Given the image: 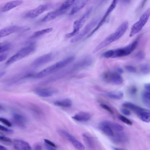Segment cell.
<instances>
[{"label": "cell", "instance_id": "6da1fadb", "mask_svg": "<svg viewBox=\"0 0 150 150\" xmlns=\"http://www.w3.org/2000/svg\"><path fill=\"white\" fill-rule=\"evenodd\" d=\"M128 26V22L125 21L122 23L114 33L108 36L95 47L93 51V53H96L100 49L120 38L124 34Z\"/></svg>", "mask_w": 150, "mask_h": 150}, {"label": "cell", "instance_id": "7a4b0ae2", "mask_svg": "<svg viewBox=\"0 0 150 150\" xmlns=\"http://www.w3.org/2000/svg\"><path fill=\"white\" fill-rule=\"evenodd\" d=\"M75 59L74 56H71L67 57L56 64L44 69L37 73L32 74L31 78H39L53 73L64 68L71 62Z\"/></svg>", "mask_w": 150, "mask_h": 150}, {"label": "cell", "instance_id": "3957f363", "mask_svg": "<svg viewBox=\"0 0 150 150\" xmlns=\"http://www.w3.org/2000/svg\"><path fill=\"white\" fill-rule=\"evenodd\" d=\"M138 41L135 40L125 47L107 50L103 52L102 56L104 58H109L120 57L127 56L135 50Z\"/></svg>", "mask_w": 150, "mask_h": 150}, {"label": "cell", "instance_id": "277c9868", "mask_svg": "<svg viewBox=\"0 0 150 150\" xmlns=\"http://www.w3.org/2000/svg\"><path fill=\"white\" fill-rule=\"evenodd\" d=\"M35 50V46L32 44L22 48L9 58L6 62V64L9 65L24 58L33 52Z\"/></svg>", "mask_w": 150, "mask_h": 150}, {"label": "cell", "instance_id": "5b68a950", "mask_svg": "<svg viewBox=\"0 0 150 150\" xmlns=\"http://www.w3.org/2000/svg\"><path fill=\"white\" fill-rule=\"evenodd\" d=\"M150 15V8L148 9L141 16L139 20L132 27L129 36L132 37L139 32L148 21Z\"/></svg>", "mask_w": 150, "mask_h": 150}, {"label": "cell", "instance_id": "8992f818", "mask_svg": "<svg viewBox=\"0 0 150 150\" xmlns=\"http://www.w3.org/2000/svg\"><path fill=\"white\" fill-rule=\"evenodd\" d=\"M102 78L106 82L114 85H121L123 82V79L120 74L116 72H105L103 74Z\"/></svg>", "mask_w": 150, "mask_h": 150}, {"label": "cell", "instance_id": "52a82bcc", "mask_svg": "<svg viewBox=\"0 0 150 150\" xmlns=\"http://www.w3.org/2000/svg\"><path fill=\"white\" fill-rule=\"evenodd\" d=\"M100 19V18H96L89 23L80 33L71 40V42L75 43L82 39L97 25Z\"/></svg>", "mask_w": 150, "mask_h": 150}, {"label": "cell", "instance_id": "ba28073f", "mask_svg": "<svg viewBox=\"0 0 150 150\" xmlns=\"http://www.w3.org/2000/svg\"><path fill=\"white\" fill-rule=\"evenodd\" d=\"M119 0H113L107 10L103 17L99 20L96 27L88 35L87 37L89 38L92 36L96 31L105 22L107 18L110 14L115 8L116 4Z\"/></svg>", "mask_w": 150, "mask_h": 150}, {"label": "cell", "instance_id": "9c48e42d", "mask_svg": "<svg viewBox=\"0 0 150 150\" xmlns=\"http://www.w3.org/2000/svg\"><path fill=\"white\" fill-rule=\"evenodd\" d=\"M58 132L61 136L68 140L77 149L82 150L85 149V146L81 142L65 130L60 129Z\"/></svg>", "mask_w": 150, "mask_h": 150}, {"label": "cell", "instance_id": "30bf717a", "mask_svg": "<svg viewBox=\"0 0 150 150\" xmlns=\"http://www.w3.org/2000/svg\"><path fill=\"white\" fill-rule=\"evenodd\" d=\"M29 28L16 25L9 26L0 30V38L7 36L13 33L21 30H26Z\"/></svg>", "mask_w": 150, "mask_h": 150}, {"label": "cell", "instance_id": "8fae6325", "mask_svg": "<svg viewBox=\"0 0 150 150\" xmlns=\"http://www.w3.org/2000/svg\"><path fill=\"white\" fill-rule=\"evenodd\" d=\"M49 6L47 5H41L27 12L25 15L26 18H35L43 13Z\"/></svg>", "mask_w": 150, "mask_h": 150}, {"label": "cell", "instance_id": "7c38bea8", "mask_svg": "<svg viewBox=\"0 0 150 150\" xmlns=\"http://www.w3.org/2000/svg\"><path fill=\"white\" fill-rule=\"evenodd\" d=\"M53 58L52 54L49 53L37 58L33 62L32 65L35 67H38L50 62Z\"/></svg>", "mask_w": 150, "mask_h": 150}, {"label": "cell", "instance_id": "4fadbf2b", "mask_svg": "<svg viewBox=\"0 0 150 150\" xmlns=\"http://www.w3.org/2000/svg\"><path fill=\"white\" fill-rule=\"evenodd\" d=\"M113 142L117 144H123L128 141V138L126 134L122 131L116 132L114 135L111 137Z\"/></svg>", "mask_w": 150, "mask_h": 150}, {"label": "cell", "instance_id": "5bb4252c", "mask_svg": "<svg viewBox=\"0 0 150 150\" xmlns=\"http://www.w3.org/2000/svg\"><path fill=\"white\" fill-rule=\"evenodd\" d=\"M93 62L92 57L90 56H86L74 64V67L77 69L85 68L91 66Z\"/></svg>", "mask_w": 150, "mask_h": 150}, {"label": "cell", "instance_id": "9a60e30c", "mask_svg": "<svg viewBox=\"0 0 150 150\" xmlns=\"http://www.w3.org/2000/svg\"><path fill=\"white\" fill-rule=\"evenodd\" d=\"M122 106L123 107L132 110L137 117L146 109L129 102H124L122 103Z\"/></svg>", "mask_w": 150, "mask_h": 150}, {"label": "cell", "instance_id": "2e32d148", "mask_svg": "<svg viewBox=\"0 0 150 150\" xmlns=\"http://www.w3.org/2000/svg\"><path fill=\"white\" fill-rule=\"evenodd\" d=\"M14 148L16 150H28L31 149L30 144L25 141L19 139H15L13 141Z\"/></svg>", "mask_w": 150, "mask_h": 150}, {"label": "cell", "instance_id": "e0dca14e", "mask_svg": "<svg viewBox=\"0 0 150 150\" xmlns=\"http://www.w3.org/2000/svg\"><path fill=\"white\" fill-rule=\"evenodd\" d=\"M66 10L59 8L55 11L48 13L42 19V22H47L55 18L57 16L65 13Z\"/></svg>", "mask_w": 150, "mask_h": 150}, {"label": "cell", "instance_id": "ac0fdd59", "mask_svg": "<svg viewBox=\"0 0 150 150\" xmlns=\"http://www.w3.org/2000/svg\"><path fill=\"white\" fill-rule=\"evenodd\" d=\"M90 0H77L69 13L72 15L82 8Z\"/></svg>", "mask_w": 150, "mask_h": 150}, {"label": "cell", "instance_id": "d6986e66", "mask_svg": "<svg viewBox=\"0 0 150 150\" xmlns=\"http://www.w3.org/2000/svg\"><path fill=\"white\" fill-rule=\"evenodd\" d=\"M91 117V115L89 113L85 112H80L76 114L72 118L78 122H85L88 121Z\"/></svg>", "mask_w": 150, "mask_h": 150}, {"label": "cell", "instance_id": "ffe728a7", "mask_svg": "<svg viewBox=\"0 0 150 150\" xmlns=\"http://www.w3.org/2000/svg\"><path fill=\"white\" fill-rule=\"evenodd\" d=\"M84 24L79 20L76 21L74 23L73 31L67 34L65 37L67 38H71L78 34L80 28Z\"/></svg>", "mask_w": 150, "mask_h": 150}, {"label": "cell", "instance_id": "44dd1931", "mask_svg": "<svg viewBox=\"0 0 150 150\" xmlns=\"http://www.w3.org/2000/svg\"><path fill=\"white\" fill-rule=\"evenodd\" d=\"M14 122L18 126L23 127L26 122V119L23 115L18 113L14 114L13 116Z\"/></svg>", "mask_w": 150, "mask_h": 150}, {"label": "cell", "instance_id": "7402d4cb", "mask_svg": "<svg viewBox=\"0 0 150 150\" xmlns=\"http://www.w3.org/2000/svg\"><path fill=\"white\" fill-rule=\"evenodd\" d=\"M23 3L22 0L12 1L6 3L4 6L2 11L3 12L8 11L22 4Z\"/></svg>", "mask_w": 150, "mask_h": 150}, {"label": "cell", "instance_id": "603a6c76", "mask_svg": "<svg viewBox=\"0 0 150 150\" xmlns=\"http://www.w3.org/2000/svg\"><path fill=\"white\" fill-rule=\"evenodd\" d=\"M101 122L109 126L112 129L116 132L123 131V127L120 124L109 120H105Z\"/></svg>", "mask_w": 150, "mask_h": 150}, {"label": "cell", "instance_id": "cb8c5ba5", "mask_svg": "<svg viewBox=\"0 0 150 150\" xmlns=\"http://www.w3.org/2000/svg\"><path fill=\"white\" fill-rule=\"evenodd\" d=\"M54 104L57 106L68 108L71 107L72 104V102L71 99L66 98L57 100L54 103Z\"/></svg>", "mask_w": 150, "mask_h": 150}, {"label": "cell", "instance_id": "d4e9b609", "mask_svg": "<svg viewBox=\"0 0 150 150\" xmlns=\"http://www.w3.org/2000/svg\"><path fill=\"white\" fill-rule=\"evenodd\" d=\"M82 137L88 147L90 149H94L95 148V144L93 138L90 135L86 133L83 134Z\"/></svg>", "mask_w": 150, "mask_h": 150}, {"label": "cell", "instance_id": "484cf974", "mask_svg": "<svg viewBox=\"0 0 150 150\" xmlns=\"http://www.w3.org/2000/svg\"><path fill=\"white\" fill-rule=\"evenodd\" d=\"M99 127L101 131L106 136L111 137L114 135V131L108 125L101 122Z\"/></svg>", "mask_w": 150, "mask_h": 150}, {"label": "cell", "instance_id": "4316f807", "mask_svg": "<svg viewBox=\"0 0 150 150\" xmlns=\"http://www.w3.org/2000/svg\"><path fill=\"white\" fill-rule=\"evenodd\" d=\"M106 95L109 98L115 100L122 99L124 96L123 92L120 91H113L108 92Z\"/></svg>", "mask_w": 150, "mask_h": 150}, {"label": "cell", "instance_id": "83f0119b", "mask_svg": "<svg viewBox=\"0 0 150 150\" xmlns=\"http://www.w3.org/2000/svg\"><path fill=\"white\" fill-rule=\"evenodd\" d=\"M34 92L38 96L45 98L50 97L53 94L51 91L44 89H37L34 91Z\"/></svg>", "mask_w": 150, "mask_h": 150}, {"label": "cell", "instance_id": "f1b7e54d", "mask_svg": "<svg viewBox=\"0 0 150 150\" xmlns=\"http://www.w3.org/2000/svg\"><path fill=\"white\" fill-rule=\"evenodd\" d=\"M150 91L145 90L141 95L142 99L143 104L147 107H150Z\"/></svg>", "mask_w": 150, "mask_h": 150}, {"label": "cell", "instance_id": "f546056e", "mask_svg": "<svg viewBox=\"0 0 150 150\" xmlns=\"http://www.w3.org/2000/svg\"><path fill=\"white\" fill-rule=\"evenodd\" d=\"M53 30L52 28H49L40 30H39L35 32L31 36V38H35L45 34L51 32Z\"/></svg>", "mask_w": 150, "mask_h": 150}, {"label": "cell", "instance_id": "4dcf8cb0", "mask_svg": "<svg viewBox=\"0 0 150 150\" xmlns=\"http://www.w3.org/2000/svg\"><path fill=\"white\" fill-rule=\"evenodd\" d=\"M45 146L48 150H55L56 149L57 146L56 144L52 141L47 139H44Z\"/></svg>", "mask_w": 150, "mask_h": 150}, {"label": "cell", "instance_id": "1f68e13d", "mask_svg": "<svg viewBox=\"0 0 150 150\" xmlns=\"http://www.w3.org/2000/svg\"><path fill=\"white\" fill-rule=\"evenodd\" d=\"M76 0H66L62 4L59 9L62 10H66L75 2Z\"/></svg>", "mask_w": 150, "mask_h": 150}, {"label": "cell", "instance_id": "d6a6232c", "mask_svg": "<svg viewBox=\"0 0 150 150\" xmlns=\"http://www.w3.org/2000/svg\"><path fill=\"white\" fill-rule=\"evenodd\" d=\"M32 110L38 116H42L43 115L42 110L38 106L34 105H31L30 107Z\"/></svg>", "mask_w": 150, "mask_h": 150}, {"label": "cell", "instance_id": "836d02e7", "mask_svg": "<svg viewBox=\"0 0 150 150\" xmlns=\"http://www.w3.org/2000/svg\"><path fill=\"white\" fill-rule=\"evenodd\" d=\"M11 44L9 42L0 43V53L8 50L11 47Z\"/></svg>", "mask_w": 150, "mask_h": 150}, {"label": "cell", "instance_id": "e575fe53", "mask_svg": "<svg viewBox=\"0 0 150 150\" xmlns=\"http://www.w3.org/2000/svg\"><path fill=\"white\" fill-rule=\"evenodd\" d=\"M118 117L121 121L128 125L131 126L133 124L132 122L131 121L123 115H119Z\"/></svg>", "mask_w": 150, "mask_h": 150}, {"label": "cell", "instance_id": "d590c367", "mask_svg": "<svg viewBox=\"0 0 150 150\" xmlns=\"http://www.w3.org/2000/svg\"><path fill=\"white\" fill-rule=\"evenodd\" d=\"M140 70L141 72L144 74H148L150 72L149 65L146 64H143L141 65Z\"/></svg>", "mask_w": 150, "mask_h": 150}, {"label": "cell", "instance_id": "8d00e7d4", "mask_svg": "<svg viewBox=\"0 0 150 150\" xmlns=\"http://www.w3.org/2000/svg\"><path fill=\"white\" fill-rule=\"evenodd\" d=\"M100 106L102 108L107 111L111 115H114V112L113 111L112 109L107 105L104 103H101L100 104Z\"/></svg>", "mask_w": 150, "mask_h": 150}, {"label": "cell", "instance_id": "74e56055", "mask_svg": "<svg viewBox=\"0 0 150 150\" xmlns=\"http://www.w3.org/2000/svg\"><path fill=\"white\" fill-rule=\"evenodd\" d=\"M128 92L129 94L132 96H135L137 92V89L135 86H130L128 89Z\"/></svg>", "mask_w": 150, "mask_h": 150}, {"label": "cell", "instance_id": "f35d334b", "mask_svg": "<svg viewBox=\"0 0 150 150\" xmlns=\"http://www.w3.org/2000/svg\"><path fill=\"white\" fill-rule=\"evenodd\" d=\"M145 57L144 53L142 51L138 52L136 55L135 57L137 59L142 60L144 59Z\"/></svg>", "mask_w": 150, "mask_h": 150}, {"label": "cell", "instance_id": "ab89813d", "mask_svg": "<svg viewBox=\"0 0 150 150\" xmlns=\"http://www.w3.org/2000/svg\"><path fill=\"white\" fill-rule=\"evenodd\" d=\"M125 69L129 72L135 73L137 71L136 68L132 66L127 65L125 67Z\"/></svg>", "mask_w": 150, "mask_h": 150}, {"label": "cell", "instance_id": "60d3db41", "mask_svg": "<svg viewBox=\"0 0 150 150\" xmlns=\"http://www.w3.org/2000/svg\"><path fill=\"white\" fill-rule=\"evenodd\" d=\"M0 122L8 127L12 126L11 123L9 120L3 117H0Z\"/></svg>", "mask_w": 150, "mask_h": 150}, {"label": "cell", "instance_id": "b9f144b4", "mask_svg": "<svg viewBox=\"0 0 150 150\" xmlns=\"http://www.w3.org/2000/svg\"><path fill=\"white\" fill-rule=\"evenodd\" d=\"M0 141L7 143H10L12 142L11 140L7 137L0 136Z\"/></svg>", "mask_w": 150, "mask_h": 150}, {"label": "cell", "instance_id": "7bdbcfd3", "mask_svg": "<svg viewBox=\"0 0 150 150\" xmlns=\"http://www.w3.org/2000/svg\"><path fill=\"white\" fill-rule=\"evenodd\" d=\"M121 112L124 115L129 116L131 115L130 111L127 108L125 107L121 108L120 109Z\"/></svg>", "mask_w": 150, "mask_h": 150}, {"label": "cell", "instance_id": "ee69618b", "mask_svg": "<svg viewBox=\"0 0 150 150\" xmlns=\"http://www.w3.org/2000/svg\"><path fill=\"white\" fill-rule=\"evenodd\" d=\"M0 130L3 132H5L8 133H12L13 131L11 129L0 125Z\"/></svg>", "mask_w": 150, "mask_h": 150}, {"label": "cell", "instance_id": "f6af8a7d", "mask_svg": "<svg viewBox=\"0 0 150 150\" xmlns=\"http://www.w3.org/2000/svg\"><path fill=\"white\" fill-rule=\"evenodd\" d=\"M8 56L6 54L0 55V62L5 60L8 57Z\"/></svg>", "mask_w": 150, "mask_h": 150}, {"label": "cell", "instance_id": "bcb514c9", "mask_svg": "<svg viewBox=\"0 0 150 150\" xmlns=\"http://www.w3.org/2000/svg\"><path fill=\"white\" fill-rule=\"evenodd\" d=\"M144 87L145 90L150 91V85L149 83L145 84L144 85Z\"/></svg>", "mask_w": 150, "mask_h": 150}, {"label": "cell", "instance_id": "7dc6e473", "mask_svg": "<svg viewBox=\"0 0 150 150\" xmlns=\"http://www.w3.org/2000/svg\"><path fill=\"white\" fill-rule=\"evenodd\" d=\"M34 148L35 150H41L42 149L41 146L38 144H36L35 145Z\"/></svg>", "mask_w": 150, "mask_h": 150}, {"label": "cell", "instance_id": "c3c4849f", "mask_svg": "<svg viewBox=\"0 0 150 150\" xmlns=\"http://www.w3.org/2000/svg\"><path fill=\"white\" fill-rule=\"evenodd\" d=\"M117 71L119 74H122L123 72V70L121 68L118 67L117 68Z\"/></svg>", "mask_w": 150, "mask_h": 150}, {"label": "cell", "instance_id": "681fc988", "mask_svg": "<svg viewBox=\"0 0 150 150\" xmlns=\"http://www.w3.org/2000/svg\"><path fill=\"white\" fill-rule=\"evenodd\" d=\"M6 72L5 71H0V77L4 75Z\"/></svg>", "mask_w": 150, "mask_h": 150}, {"label": "cell", "instance_id": "f907efd6", "mask_svg": "<svg viewBox=\"0 0 150 150\" xmlns=\"http://www.w3.org/2000/svg\"><path fill=\"white\" fill-rule=\"evenodd\" d=\"M7 149L5 147L0 145V150H6Z\"/></svg>", "mask_w": 150, "mask_h": 150}, {"label": "cell", "instance_id": "816d5d0a", "mask_svg": "<svg viewBox=\"0 0 150 150\" xmlns=\"http://www.w3.org/2000/svg\"><path fill=\"white\" fill-rule=\"evenodd\" d=\"M112 149H113L114 150H124V149H123L120 148H117V147H113V146H112Z\"/></svg>", "mask_w": 150, "mask_h": 150}, {"label": "cell", "instance_id": "f5cc1de1", "mask_svg": "<svg viewBox=\"0 0 150 150\" xmlns=\"http://www.w3.org/2000/svg\"><path fill=\"white\" fill-rule=\"evenodd\" d=\"M147 0H143V1H142V7H143V6L145 4V3H146V1Z\"/></svg>", "mask_w": 150, "mask_h": 150}, {"label": "cell", "instance_id": "db71d44e", "mask_svg": "<svg viewBox=\"0 0 150 150\" xmlns=\"http://www.w3.org/2000/svg\"><path fill=\"white\" fill-rule=\"evenodd\" d=\"M125 3H128L130 1V0H122Z\"/></svg>", "mask_w": 150, "mask_h": 150}, {"label": "cell", "instance_id": "11a10c76", "mask_svg": "<svg viewBox=\"0 0 150 150\" xmlns=\"http://www.w3.org/2000/svg\"><path fill=\"white\" fill-rule=\"evenodd\" d=\"M4 108L1 105H0V110H3Z\"/></svg>", "mask_w": 150, "mask_h": 150}, {"label": "cell", "instance_id": "9f6ffc18", "mask_svg": "<svg viewBox=\"0 0 150 150\" xmlns=\"http://www.w3.org/2000/svg\"></svg>", "mask_w": 150, "mask_h": 150}]
</instances>
